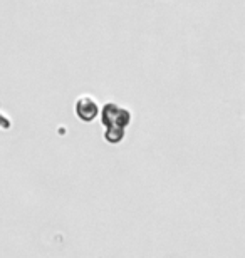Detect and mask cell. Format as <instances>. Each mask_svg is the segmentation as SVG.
Listing matches in <instances>:
<instances>
[{
	"label": "cell",
	"instance_id": "6da1fadb",
	"mask_svg": "<svg viewBox=\"0 0 245 258\" xmlns=\"http://www.w3.org/2000/svg\"><path fill=\"white\" fill-rule=\"evenodd\" d=\"M131 114L116 104H106L103 109V122L106 126V141L116 144L124 138V129L129 124Z\"/></svg>",
	"mask_w": 245,
	"mask_h": 258
},
{
	"label": "cell",
	"instance_id": "7a4b0ae2",
	"mask_svg": "<svg viewBox=\"0 0 245 258\" xmlns=\"http://www.w3.org/2000/svg\"><path fill=\"white\" fill-rule=\"evenodd\" d=\"M76 111H77V116H79L82 121H92L97 114V104L91 96H82L81 99L77 101Z\"/></svg>",
	"mask_w": 245,
	"mask_h": 258
}]
</instances>
